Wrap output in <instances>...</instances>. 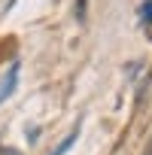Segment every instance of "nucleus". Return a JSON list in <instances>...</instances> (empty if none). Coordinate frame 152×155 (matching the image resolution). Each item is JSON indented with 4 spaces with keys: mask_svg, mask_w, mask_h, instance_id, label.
I'll return each mask as SVG.
<instances>
[{
    "mask_svg": "<svg viewBox=\"0 0 152 155\" xmlns=\"http://www.w3.org/2000/svg\"><path fill=\"white\" fill-rule=\"evenodd\" d=\"M140 21L143 25H152V0H146V3L140 6Z\"/></svg>",
    "mask_w": 152,
    "mask_h": 155,
    "instance_id": "7ed1b4c3",
    "label": "nucleus"
},
{
    "mask_svg": "<svg viewBox=\"0 0 152 155\" xmlns=\"http://www.w3.org/2000/svg\"><path fill=\"white\" fill-rule=\"evenodd\" d=\"M15 79H18V61H15V64H9V70H6V79H3V85H0V101H6V97L12 94Z\"/></svg>",
    "mask_w": 152,
    "mask_h": 155,
    "instance_id": "f257e3e1",
    "label": "nucleus"
},
{
    "mask_svg": "<svg viewBox=\"0 0 152 155\" xmlns=\"http://www.w3.org/2000/svg\"><path fill=\"white\" fill-rule=\"evenodd\" d=\"M76 18H79V21L85 18V0H76Z\"/></svg>",
    "mask_w": 152,
    "mask_h": 155,
    "instance_id": "20e7f679",
    "label": "nucleus"
},
{
    "mask_svg": "<svg viewBox=\"0 0 152 155\" xmlns=\"http://www.w3.org/2000/svg\"><path fill=\"white\" fill-rule=\"evenodd\" d=\"M76 134H79V125H76V128H73V131H70V134L64 137V143H61V146H58V149H55L52 155H64V152H67V149H70V146L76 143Z\"/></svg>",
    "mask_w": 152,
    "mask_h": 155,
    "instance_id": "f03ea898",
    "label": "nucleus"
}]
</instances>
